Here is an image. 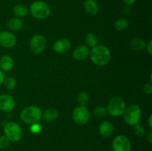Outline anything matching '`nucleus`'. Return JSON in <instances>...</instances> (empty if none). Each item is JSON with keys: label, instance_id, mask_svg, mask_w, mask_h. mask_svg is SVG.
Here are the masks:
<instances>
[{"label": "nucleus", "instance_id": "f257e3e1", "mask_svg": "<svg viewBox=\"0 0 152 151\" xmlns=\"http://www.w3.org/2000/svg\"><path fill=\"white\" fill-rule=\"evenodd\" d=\"M89 54L92 62L98 66L106 65L111 59V52L104 45H96L92 47Z\"/></svg>", "mask_w": 152, "mask_h": 151}, {"label": "nucleus", "instance_id": "f03ea898", "mask_svg": "<svg viewBox=\"0 0 152 151\" xmlns=\"http://www.w3.org/2000/svg\"><path fill=\"white\" fill-rule=\"evenodd\" d=\"M29 11L31 16L37 19H45L50 15L51 10L48 4L44 1L37 0L31 4Z\"/></svg>", "mask_w": 152, "mask_h": 151}, {"label": "nucleus", "instance_id": "7ed1b4c3", "mask_svg": "<svg viewBox=\"0 0 152 151\" xmlns=\"http://www.w3.org/2000/svg\"><path fill=\"white\" fill-rule=\"evenodd\" d=\"M41 109L37 106H29L22 111L20 114V118L24 123L28 124H36L42 118Z\"/></svg>", "mask_w": 152, "mask_h": 151}, {"label": "nucleus", "instance_id": "20e7f679", "mask_svg": "<svg viewBox=\"0 0 152 151\" xmlns=\"http://www.w3.org/2000/svg\"><path fill=\"white\" fill-rule=\"evenodd\" d=\"M123 118L126 124L130 126L138 124L141 118V109L139 105L132 104L126 107L123 113Z\"/></svg>", "mask_w": 152, "mask_h": 151}, {"label": "nucleus", "instance_id": "39448f33", "mask_svg": "<svg viewBox=\"0 0 152 151\" xmlns=\"http://www.w3.org/2000/svg\"><path fill=\"white\" fill-rule=\"evenodd\" d=\"M126 108V105L125 101L122 98L115 96L110 99L106 109L107 112L110 115L117 117L123 115Z\"/></svg>", "mask_w": 152, "mask_h": 151}, {"label": "nucleus", "instance_id": "423d86ee", "mask_svg": "<svg viewBox=\"0 0 152 151\" xmlns=\"http://www.w3.org/2000/svg\"><path fill=\"white\" fill-rule=\"evenodd\" d=\"M4 136L12 142H17L22 138V129L16 123L10 121L5 124L4 127Z\"/></svg>", "mask_w": 152, "mask_h": 151}, {"label": "nucleus", "instance_id": "0eeeda50", "mask_svg": "<svg viewBox=\"0 0 152 151\" xmlns=\"http://www.w3.org/2000/svg\"><path fill=\"white\" fill-rule=\"evenodd\" d=\"M73 120L79 125H85L90 119V113L85 106H78L74 108L72 113Z\"/></svg>", "mask_w": 152, "mask_h": 151}, {"label": "nucleus", "instance_id": "6e6552de", "mask_svg": "<svg viewBox=\"0 0 152 151\" xmlns=\"http://www.w3.org/2000/svg\"><path fill=\"white\" fill-rule=\"evenodd\" d=\"M46 38L40 34H37L31 38L30 41V48L34 54H40L44 51L46 47Z\"/></svg>", "mask_w": 152, "mask_h": 151}, {"label": "nucleus", "instance_id": "1a4fd4ad", "mask_svg": "<svg viewBox=\"0 0 152 151\" xmlns=\"http://www.w3.org/2000/svg\"><path fill=\"white\" fill-rule=\"evenodd\" d=\"M112 147L114 151H130L132 144L129 138L123 135H119L113 140Z\"/></svg>", "mask_w": 152, "mask_h": 151}, {"label": "nucleus", "instance_id": "9d476101", "mask_svg": "<svg viewBox=\"0 0 152 151\" xmlns=\"http://www.w3.org/2000/svg\"><path fill=\"white\" fill-rule=\"evenodd\" d=\"M16 43V37L10 31L0 32V46L4 48H12Z\"/></svg>", "mask_w": 152, "mask_h": 151}, {"label": "nucleus", "instance_id": "9b49d317", "mask_svg": "<svg viewBox=\"0 0 152 151\" xmlns=\"http://www.w3.org/2000/svg\"><path fill=\"white\" fill-rule=\"evenodd\" d=\"M16 106V102L11 96L7 94L0 95V110L10 112Z\"/></svg>", "mask_w": 152, "mask_h": 151}, {"label": "nucleus", "instance_id": "f8f14e48", "mask_svg": "<svg viewBox=\"0 0 152 151\" xmlns=\"http://www.w3.org/2000/svg\"><path fill=\"white\" fill-rule=\"evenodd\" d=\"M71 48V43L66 38H59L55 41L53 45V50L56 53H65Z\"/></svg>", "mask_w": 152, "mask_h": 151}, {"label": "nucleus", "instance_id": "ddd939ff", "mask_svg": "<svg viewBox=\"0 0 152 151\" xmlns=\"http://www.w3.org/2000/svg\"><path fill=\"white\" fill-rule=\"evenodd\" d=\"M89 48L85 44L79 45L73 51V58L76 60L82 61L86 59L89 55Z\"/></svg>", "mask_w": 152, "mask_h": 151}, {"label": "nucleus", "instance_id": "4468645a", "mask_svg": "<svg viewBox=\"0 0 152 151\" xmlns=\"http://www.w3.org/2000/svg\"><path fill=\"white\" fill-rule=\"evenodd\" d=\"M83 6L85 12L89 16H95L99 12V5L96 0H86Z\"/></svg>", "mask_w": 152, "mask_h": 151}, {"label": "nucleus", "instance_id": "2eb2a0df", "mask_svg": "<svg viewBox=\"0 0 152 151\" xmlns=\"http://www.w3.org/2000/svg\"><path fill=\"white\" fill-rule=\"evenodd\" d=\"M13 60L11 56L4 55L0 58V69L4 72H8L13 68Z\"/></svg>", "mask_w": 152, "mask_h": 151}, {"label": "nucleus", "instance_id": "dca6fc26", "mask_svg": "<svg viewBox=\"0 0 152 151\" xmlns=\"http://www.w3.org/2000/svg\"><path fill=\"white\" fill-rule=\"evenodd\" d=\"M114 130V126L109 121H103L99 127V133L103 137H108L111 136Z\"/></svg>", "mask_w": 152, "mask_h": 151}, {"label": "nucleus", "instance_id": "f3484780", "mask_svg": "<svg viewBox=\"0 0 152 151\" xmlns=\"http://www.w3.org/2000/svg\"><path fill=\"white\" fill-rule=\"evenodd\" d=\"M13 14H14V16H16V17L20 19V18L25 17V16L28 14L29 10H28V8L25 5V4H16V6L13 7Z\"/></svg>", "mask_w": 152, "mask_h": 151}, {"label": "nucleus", "instance_id": "a211bd4d", "mask_svg": "<svg viewBox=\"0 0 152 151\" xmlns=\"http://www.w3.org/2000/svg\"><path fill=\"white\" fill-rule=\"evenodd\" d=\"M7 27L10 30H15L17 31L19 30L22 29L23 28V21L21 19L17 17H14V18H11L10 20L7 22Z\"/></svg>", "mask_w": 152, "mask_h": 151}, {"label": "nucleus", "instance_id": "6ab92c4d", "mask_svg": "<svg viewBox=\"0 0 152 151\" xmlns=\"http://www.w3.org/2000/svg\"><path fill=\"white\" fill-rule=\"evenodd\" d=\"M131 47L135 51H140L144 50L146 47V43L145 40L142 38H135L131 41Z\"/></svg>", "mask_w": 152, "mask_h": 151}, {"label": "nucleus", "instance_id": "aec40b11", "mask_svg": "<svg viewBox=\"0 0 152 151\" xmlns=\"http://www.w3.org/2000/svg\"><path fill=\"white\" fill-rule=\"evenodd\" d=\"M58 116H59V112L53 108L46 110L44 113L42 115V117H43V119L47 121H54L58 118Z\"/></svg>", "mask_w": 152, "mask_h": 151}, {"label": "nucleus", "instance_id": "412c9836", "mask_svg": "<svg viewBox=\"0 0 152 151\" xmlns=\"http://www.w3.org/2000/svg\"><path fill=\"white\" fill-rule=\"evenodd\" d=\"M85 41L86 43V46L91 47H94L98 45V38L94 33H88L86 36Z\"/></svg>", "mask_w": 152, "mask_h": 151}, {"label": "nucleus", "instance_id": "4be33fe9", "mask_svg": "<svg viewBox=\"0 0 152 151\" xmlns=\"http://www.w3.org/2000/svg\"><path fill=\"white\" fill-rule=\"evenodd\" d=\"M129 22L127 19L125 18H120L118 19L115 22H114V28L118 30H123L126 29L129 26Z\"/></svg>", "mask_w": 152, "mask_h": 151}, {"label": "nucleus", "instance_id": "5701e85b", "mask_svg": "<svg viewBox=\"0 0 152 151\" xmlns=\"http://www.w3.org/2000/svg\"><path fill=\"white\" fill-rule=\"evenodd\" d=\"M4 84L7 90H13L16 86V81L14 78L11 76H8L4 78Z\"/></svg>", "mask_w": 152, "mask_h": 151}, {"label": "nucleus", "instance_id": "b1692460", "mask_svg": "<svg viewBox=\"0 0 152 151\" xmlns=\"http://www.w3.org/2000/svg\"><path fill=\"white\" fill-rule=\"evenodd\" d=\"M94 113L95 116L97 117V118H103L106 115V114L108 113L107 112L106 107L103 106H97L94 109Z\"/></svg>", "mask_w": 152, "mask_h": 151}, {"label": "nucleus", "instance_id": "393cba45", "mask_svg": "<svg viewBox=\"0 0 152 151\" xmlns=\"http://www.w3.org/2000/svg\"><path fill=\"white\" fill-rule=\"evenodd\" d=\"M88 94L86 92H81L78 96V103L80 106H85L88 102Z\"/></svg>", "mask_w": 152, "mask_h": 151}, {"label": "nucleus", "instance_id": "a878e982", "mask_svg": "<svg viewBox=\"0 0 152 151\" xmlns=\"http://www.w3.org/2000/svg\"><path fill=\"white\" fill-rule=\"evenodd\" d=\"M133 131L134 134L136 136H137V137H142L145 134V129H144L143 126L139 124H137L135 125H134Z\"/></svg>", "mask_w": 152, "mask_h": 151}, {"label": "nucleus", "instance_id": "bb28decb", "mask_svg": "<svg viewBox=\"0 0 152 151\" xmlns=\"http://www.w3.org/2000/svg\"><path fill=\"white\" fill-rule=\"evenodd\" d=\"M10 140L4 135L0 136V150L6 149L10 145Z\"/></svg>", "mask_w": 152, "mask_h": 151}, {"label": "nucleus", "instance_id": "cd10ccee", "mask_svg": "<svg viewBox=\"0 0 152 151\" xmlns=\"http://www.w3.org/2000/svg\"><path fill=\"white\" fill-rule=\"evenodd\" d=\"M31 133H39V132L41 131V129H42V127L40 124H37V123H36V124H31Z\"/></svg>", "mask_w": 152, "mask_h": 151}, {"label": "nucleus", "instance_id": "c85d7f7f", "mask_svg": "<svg viewBox=\"0 0 152 151\" xmlns=\"http://www.w3.org/2000/svg\"><path fill=\"white\" fill-rule=\"evenodd\" d=\"M143 90L146 94H151L152 92V85L151 83H148V84H145L143 87Z\"/></svg>", "mask_w": 152, "mask_h": 151}, {"label": "nucleus", "instance_id": "c756f323", "mask_svg": "<svg viewBox=\"0 0 152 151\" xmlns=\"http://www.w3.org/2000/svg\"><path fill=\"white\" fill-rule=\"evenodd\" d=\"M146 47L147 50H148V52L149 53L150 55L152 54V41L151 40H149V41L148 42V44H146Z\"/></svg>", "mask_w": 152, "mask_h": 151}, {"label": "nucleus", "instance_id": "7c9ffc66", "mask_svg": "<svg viewBox=\"0 0 152 151\" xmlns=\"http://www.w3.org/2000/svg\"><path fill=\"white\" fill-rule=\"evenodd\" d=\"M4 78H5V75H4V71L1 70V69H0V85L3 84V82H4Z\"/></svg>", "mask_w": 152, "mask_h": 151}, {"label": "nucleus", "instance_id": "2f4dec72", "mask_svg": "<svg viewBox=\"0 0 152 151\" xmlns=\"http://www.w3.org/2000/svg\"><path fill=\"white\" fill-rule=\"evenodd\" d=\"M122 1H123L126 4H128V5H132V4H134L136 2L137 0H122Z\"/></svg>", "mask_w": 152, "mask_h": 151}, {"label": "nucleus", "instance_id": "473e14b6", "mask_svg": "<svg viewBox=\"0 0 152 151\" xmlns=\"http://www.w3.org/2000/svg\"><path fill=\"white\" fill-rule=\"evenodd\" d=\"M147 140L148 141V142H149L150 144L152 143V133H151V132H150V133H148V138H147Z\"/></svg>", "mask_w": 152, "mask_h": 151}, {"label": "nucleus", "instance_id": "72a5a7b5", "mask_svg": "<svg viewBox=\"0 0 152 151\" xmlns=\"http://www.w3.org/2000/svg\"><path fill=\"white\" fill-rule=\"evenodd\" d=\"M151 119H152V115H150L149 118H148V124H149L150 128H151V127H152V121H151Z\"/></svg>", "mask_w": 152, "mask_h": 151}]
</instances>
